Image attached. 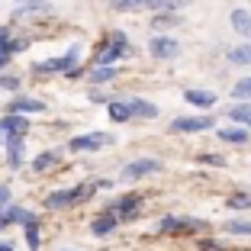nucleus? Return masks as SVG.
<instances>
[{"mask_svg": "<svg viewBox=\"0 0 251 251\" xmlns=\"http://www.w3.org/2000/svg\"><path fill=\"white\" fill-rule=\"evenodd\" d=\"M94 190H97V184H84V187H68V190H55V193H49L45 206H49V209H65V206H71V203H81V200H87Z\"/></svg>", "mask_w": 251, "mask_h": 251, "instance_id": "1", "label": "nucleus"}, {"mask_svg": "<svg viewBox=\"0 0 251 251\" xmlns=\"http://www.w3.org/2000/svg\"><path fill=\"white\" fill-rule=\"evenodd\" d=\"M123 55H129V42L123 32H113L106 49H97V68H110L113 61H119Z\"/></svg>", "mask_w": 251, "mask_h": 251, "instance_id": "2", "label": "nucleus"}, {"mask_svg": "<svg viewBox=\"0 0 251 251\" xmlns=\"http://www.w3.org/2000/svg\"><path fill=\"white\" fill-rule=\"evenodd\" d=\"M77 58H81V49H77V45H74L71 52H65L61 55V58H49V61H39L36 65V71L39 74H55V71H74V65H77Z\"/></svg>", "mask_w": 251, "mask_h": 251, "instance_id": "3", "label": "nucleus"}, {"mask_svg": "<svg viewBox=\"0 0 251 251\" xmlns=\"http://www.w3.org/2000/svg\"><path fill=\"white\" fill-rule=\"evenodd\" d=\"M106 145H113L110 132H87L71 139V151H97V148H106Z\"/></svg>", "mask_w": 251, "mask_h": 251, "instance_id": "4", "label": "nucleus"}, {"mask_svg": "<svg viewBox=\"0 0 251 251\" xmlns=\"http://www.w3.org/2000/svg\"><path fill=\"white\" fill-rule=\"evenodd\" d=\"M155 171H161V161H158V158H139V161H129L123 168V180H139V177H145V174H155Z\"/></svg>", "mask_w": 251, "mask_h": 251, "instance_id": "5", "label": "nucleus"}, {"mask_svg": "<svg viewBox=\"0 0 251 251\" xmlns=\"http://www.w3.org/2000/svg\"><path fill=\"white\" fill-rule=\"evenodd\" d=\"M213 129V116H180L171 123V132H206Z\"/></svg>", "mask_w": 251, "mask_h": 251, "instance_id": "6", "label": "nucleus"}, {"mask_svg": "<svg viewBox=\"0 0 251 251\" xmlns=\"http://www.w3.org/2000/svg\"><path fill=\"white\" fill-rule=\"evenodd\" d=\"M148 52L155 55V58L171 61V58H177V55H180V45L174 42V39H168V36H155L151 42H148Z\"/></svg>", "mask_w": 251, "mask_h": 251, "instance_id": "7", "label": "nucleus"}, {"mask_svg": "<svg viewBox=\"0 0 251 251\" xmlns=\"http://www.w3.org/2000/svg\"><path fill=\"white\" fill-rule=\"evenodd\" d=\"M23 151H26V142L23 135H7V164L13 171L23 168Z\"/></svg>", "mask_w": 251, "mask_h": 251, "instance_id": "8", "label": "nucleus"}, {"mask_svg": "<svg viewBox=\"0 0 251 251\" xmlns=\"http://www.w3.org/2000/svg\"><path fill=\"white\" fill-rule=\"evenodd\" d=\"M26 129H29V126H26V116H3L0 119V132H7V135H26Z\"/></svg>", "mask_w": 251, "mask_h": 251, "instance_id": "9", "label": "nucleus"}, {"mask_svg": "<svg viewBox=\"0 0 251 251\" xmlns=\"http://www.w3.org/2000/svg\"><path fill=\"white\" fill-rule=\"evenodd\" d=\"M135 206H139V197H123L119 203H113L110 213L116 216V219H132V216H135Z\"/></svg>", "mask_w": 251, "mask_h": 251, "instance_id": "10", "label": "nucleus"}, {"mask_svg": "<svg viewBox=\"0 0 251 251\" xmlns=\"http://www.w3.org/2000/svg\"><path fill=\"white\" fill-rule=\"evenodd\" d=\"M116 222H119V219H116L113 213H103L100 219H94V226H90V232H94L97 238H106V235H110L113 229H116Z\"/></svg>", "mask_w": 251, "mask_h": 251, "instance_id": "11", "label": "nucleus"}, {"mask_svg": "<svg viewBox=\"0 0 251 251\" xmlns=\"http://www.w3.org/2000/svg\"><path fill=\"white\" fill-rule=\"evenodd\" d=\"M23 226H26V245H29V251H39L42 238H39V222H36V216H32V213H26Z\"/></svg>", "mask_w": 251, "mask_h": 251, "instance_id": "12", "label": "nucleus"}, {"mask_svg": "<svg viewBox=\"0 0 251 251\" xmlns=\"http://www.w3.org/2000/svg\"><path fill=\"white\" fill-rule=\"evenodd\" d=\"M126 103H129L132 116H142V119H155L158 116V106L148 103V100H126Z\"/></svg>", "mask_w": 251, "mask_h": 251, "instance_id": "13", "label": "nucleus"}, {"mask_svg": "<svg viewBox=\"0 0 251 251\" xmlns=\"http://www.w3.org/2000/svg\"><path fill=\"white\" fill-rule=\"evenodd\" d=\"M219 139L232 142V145H245V142H248V132H245L242 126H226V129H219Z\"/></svg>", "mask_w": 251, "mask_h": 251, "instance_id": "14", "label": "nucleus"}, {"mask_svg": "<svg viewBox=\"0 0 251 251\" xmlns=\"http://www.w3.org/2000/svg\"><path fill=\"white\" fill-rule=\"evenodd\" d=\"M184 97L190 106H213L216 103V94H209V90H187Z\"/></svg>", "mask_w": 251, "mask_h": 251, "instance_id": "15", "label": "nucleus"}, {"mask_svg": "<svg viewBox=\"0 0 251 251\" xmlns=\"http://www.w3.org/2000/svg\"><path fill=\"white\" fill-rule=\"evenodd\" d=\"M10 110H13L16 116H23V113H42L45 103H39V100H13V103H10Z\"/></svg>", "mask_w": 251, "mask_h": 251, "instance_id": "16", "label": "nucleus"}, {"mask_svg": "<svg viewBox=\"0 0 251 251\" xmlns=\"http://www.w3.org/2000/svg\"><path fill=\"white\" fill-rule=\"evenodd\" d=\"M23 219H26V209L7 206L3 213H0V229H7V226H13V222H23Z\"/></svg>", "mask_w": 251, "mask_h": 251, "instance_id": "17", "label": "nucleus"}, {"mask_svg": "<svg viewBox=\"0 0 251 251\" xmlns=\"http://www.w3.org/2000/svg\"><path fill=\"white\" fill-rule=\"evenodd\" d=\"M229 61H232V65H251V42L229 49Z\"/></svg>", "mask_w": 251, "mask_h": 251, "instance_id": "18", "label": "nucleus"}, {"mask_svg": "<svg viewBox=\"0 0 251 251\" xmlns=\"http://www.w3.org/2000/svg\"><path fill=\"white\" fill-rule=\"evenodd\" d=\"M113 10H151V0H113Z\"/></svg>", "mask_w": 251, "mask_h": 251, "instance_id": "19", "label": "nucleus"}, {"mask_svg": "<svg viewBox=\"0 0 251 251\" xmlns=\"http://www.w3.org/2000/svg\"><path fill=\"white\" fill-rule=\"evenodd\" d=\"M110 116L116 123H126V119H132V110H129V103H110Z\"/></svg>", "mask_w": 251, "mask_h": 251, "instance_id": "20", "label": "nucleus"}, {"mask_svg": "<svg viewBox=\"0 0 251 251\" xmlns=\"http://www.w3.org/2000/svg\"><path fill=\"white\" fill-rule=\"evenodd\" d=\"M232 97H235V100H251V77H242V81L232 87Z\"/></svg>", "mask_w": 251, "mask_h": 251, "instance_id": "21", "label": "nucleus"}, {"mask_svg": "<svg viewBox=\"0 0 251 251\" xmlns=\"http://www.w3.org/2000/svg\"><path fill=\"white\" fill-rule=\"evenodd\" d=\"M229 116H232V119H238V123H248V126H251V103H238V106H232Z\"/></svg>", "mask_w": 251, "mask_h": 251, "instance_id": "22", "label": "nucleus"}, {"mask_svg": "<svg viewBox=\"0 0 251 251\" xmlns=\"http://www.w3.org/2000/svg\"><path fill=\"white\" fill-rule=\"evenodd\" d=\"M226 232H229V235H251V222L232 219V222H226Z\"/></svg>", "mask_w": 251, "mask_h": 251, "instance_id": "23", "label": "nucleus"}, {"mask_svg": "<svg viewBox=\"0 0 251 251\" xmlns=\"http://www.w3.org/2000/svg\"><path fill=\"white\" fill-rule=\"evenodd\" d=\"M55 161H58V158H55V151H42V155L36 158V164H32V168H36V171H49Z\"/></svg>", "mask_w": 251, "mask_h": 251, "instance_id": "24", "label": "nucleus"}, {"mask_svg": "<svg viewBox=\"0 0 251 251\" xmlns=\"http://www.w3.org/2000/svg\"><path fill=\"white\" fill-rule=\"evenodd\" d=\"M110 77H116V68H94V74H90L94 84H103V81H110Z\"/></svg>", "mask_w": 251, "mask_h": 251, "instance_id": "25", "label": "nucleus"}, {"mask_svg": "<svg viewBox=\"0 0 251 251\" xmlns=\"http://www.w3.org/2000/svg\"><path fill=\"white\" fill-rule=\"evenodd\" d=\"M20 3V13H29V10H39V7H45L49 0H16Z\"/></svg>", "mask_w": 251, "mask_h": 251, "instance_id": "26", "label": "nucleus"}, {"mask_svg": "<svg viewBox=\"0 0 251 251\" xmlns=\"http://www.w3.org/2000/svg\"><path fill=\"white\" fill-rule=\"evenodd\" d=\"M10 206V187L7 184H0V213Z\"/></svg>", "mask_w": 251, "mask_h": 251, "instance_id": "27", "label": "nucleus"}, {"mask_svg": "<svg viewBox=\"0 0 251 251\" xmlns=\"http://www.w3.org/2000/svg\"><path fill=\"white\" fill-rule=\"evenodd\" d=\"M0 49H10V52H13V42H10V29H3V26H0Z\"/></svg>", "mask_w": 251, "mask_h": 251, "instance_id": "28", "label": "nucleus"}, {"mask_svg": "<svg viewBox=\"0 0 251 251\" xmlns=\"http://www.w3.org/2000/svg\"><path fill=\"white\" fill-rule=\"evenodd\" d=\"M229 206H235V209H245V206H251V200H248V197H232V200H229Z\"/></svg>", "mask_w": 251, "mask_h": 251, "instance_id": "29", "label": "nucleus"}, {"mask_svg": "<svg viewBox=\"0 0 251 251\" xmlns=\"http://www.w3.org/2000/svg\"><path fill=\"white\" fill-rule=\"evenodd\" d=\"M0 87H7V90H16V87H20V81H16V77H0Z\"/></svg>", "mask_w": 251, "mask_h": 251, "instance_id": "30", "label": "nucleus"}, {"mask_svg": "<svg viewBox=\"0 0 251 251\" xmlns=\"http://www.w3.org/2000/svg\"><path fill=\"white\" fill-rule=\"evenodd\" d=\"M200 161H206V164H213V168H219V164H226V161H222L219 155H203V158H200Z\"/></svg>", "mask_w": 251, "mask_h": 251, "instance_id": "31", "label": "nucleus"}, {"mask_svg": "<svg viewBox=\"0 0 251 251\" xmlns=\"http://www.w3.org/2000/svg\"><path fill=\"white\" fill-rule=\"evenodd\" d=\"M7 58H10V49H0V68L7 65Z\"/></svg>", "mask_w": 251, "mask_h": 251, "instance_id": "32", "label": "nucleus"}, {"mask_svg": "<svg viewBox=\"0 0 251 251\" xmlns=\"http://www.w3.org/2000/svg\"><path fill=\"white\" fill-rule=\"evenodd\" d=\"M0 251H13V245H10V242H0Z\"/></svg>", "mask_w": 251, "mask_h": 251, "instance_id": "33", "label": "nucleus"}]
</instances>
